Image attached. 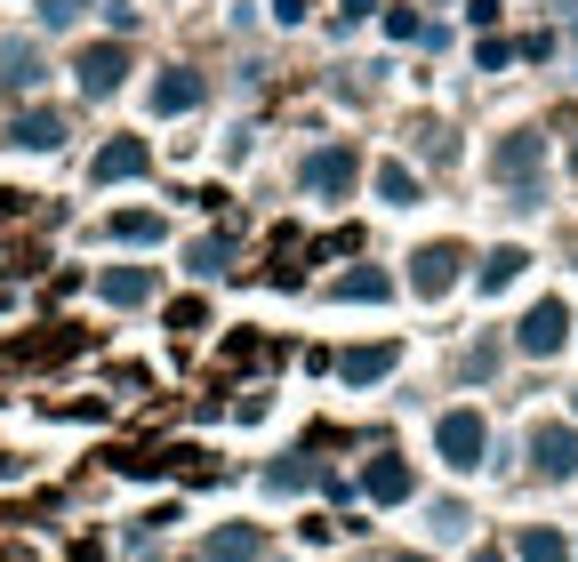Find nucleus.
<instances>
[{
    "label": "nucleus",
    "mask_w": 578,
    "mask_h": 562,
    "mask_svg": "<svg viewBox=\"0 0 578 562\" xmlns=\"http://www.w3.org/2000/svg\"><path fill=\"white\" fill-rule=\"evenodd\" d=\"M442 450H450L458 466H474V450H482V426H474V418H450V426H442Z\"/></svg>",
    "instance_id": "nucleus-2"
},
{
    "label": "nucleus",
    "mask_w": 578,
    "mask_h": 562,
    "mask_svg": "<svg viewBox=\"0 0 578 562\" xmlns=\"http://www.w3.org/2000/svg\"><path fill=\"white\" fill-rule=\"evenodd\" d=\"M538 458H546V474H562V466H570V434H546V442H538Z\"/></svg>",
    "instance_id": "nucleus-3"
},
{
    "label": "nucleus",
    "mask_w": 578,
    "mask_h": 562,
    "mask_svg": "<svg viewBox=\"0 0 578 562\" xmlns=\"http://www.w3.org/2000/svg\"><path fill=\"white\" fill-rule=\"evenodd\" d=\"M554 338H562V306H538V314L522 322V346H530V354H546Z\"/></svg>",
    "instance_id": "nucleus-1"
}]
</instances>
